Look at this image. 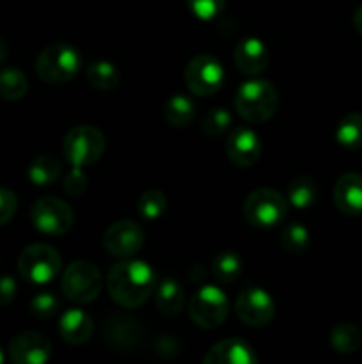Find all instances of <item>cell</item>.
Listing matches in <instances>:
<instances>
[{"label": "cell", "mask_w": 362, "mask_h": 364, "mask_svg": "<svg viewBox=\"0 0 362 364\" xmlns=\"http://www.w3.org/2000/svg\"><path fill=\"white\" fill-rule=\"evenodd\" d=\"M155 270L141 259L116 263L106 276V290L114 302L128 309L141 308L155 290Z\"/></svg>", "instance_id": "6da1fadb"}, {"label": "cell", "mask_w": 362, "mask_h": 364, "mask_svg": "<svg viewBox=\"0 0 362 364\" xmlns=\"http://www.w3.org/2000/svg\"><path fill=\"white\" fill-rule=\"evenodd\" d=\"M279 107L277 89L265 78L243 82L234 95V109L241 119L252 124L266 123Z\"/></svg>", "instance_id": "7a4b0ae2"}, {"label": "cell", "mask_w": 362, "mask_h": 364, "mask_svg": "<svg viewBox=\"0 0 362 364\" xmlns=\"http://www.w3.org/2000/svg\"><path fill=\"white\" fill-rule=\"evenodd\" d=\"M80 68V53L66 43L46 46L35 59V71L46 84H66L77 77Z\"/></svg>", "instance_id": "3957f363"}, {"label": "cell", "mask_w": 362, "mask_h": 364, "mask_svg": "<svg viewBox=\"0 0 362 364\" xmlns=\"http://www.w3.org/2000/svg\"><path fill=\"white\" fill-rule=\"evenodd\" d=\"M105 135L91 124H78L71 128L62 142L64 155L71 169H84L98 162L105 153Z\"/></svg>", "instance_id": "277c9868"}, {"label": "cell", "mask_w": 362, "mask_h": 364, "mask_svg": "<svg viewBox=\"0 0 362 364\" xmlns=\"http://www.w3.org/2000/svg\"><path fill=\"white\" fill-rule=\"evenodd\" d=\"M290 203L273 188H256L243 203V217L256 228H275L286 219Z\"/></svg>", "instance_id": "5b68a950"}, {"label": "cell", "mask_w": 362, "mask_h": 364, "mask_svg": "<svg viewBox=\"0 0 362 364\" xmlns=\"http://www.w3.org/2000/svg\"><path fill=\"white\" fill-rule=\"evenodd\" d=\"M60 288H62V294L75 304H89L102 294V272L91 262L78 259L64 270Z\"/></svg>", "instance_id": "8992f818"}, {"label": "cell", "mask_w": 362, "mask_h": 364, "mask_svg": "<svg viewBox=\"0 0 362 364\" xmlns=\"http://www.w3.org/2000/svg\"><path fill=\"white\" fill-rule=\"evenodd\" d=\"M62 258L59 251L48 244H31L18 258V270L23 279L32 284H46L59 276Z\"/></svg>", "instance_id": "52a82bcc"}, {"label": "cell", "mask_w": 362, "mask_h": 364, "mask_svg": "<svg viewBox=\"0 0 362 364\" xmlns=\"http://www.w3.org/2000/svg\"><path fill=\"white\" fill-rule=\"evenodd\" d=\"M188 313L192 322L201 329H216L229 315V301L219 287L206 284L192 295Z\"/></svg>", "instance_id": "ba28073f"}, {"label": "cell", "mask_w": 362, "mask_h": 364, "mask_svg": "<svg viewBox=\"0 0 362 364\" xmlns=\"http://www.w3.org/2000/svg\"><path fill=\"white\" fill-rule=\"evenodd\" d=\"M73 220L75 215L71 206L52 196L38 199L31 208L32 226L48 237H60L67 233L73 226Z\"/></svg>", "instance_id": "9c48e42d"}, {"label": "cell", "mask_w": 362, "mask_h": 364, "mask_svg": "<svg viewBox=\"0 0 362 364\" xmlns=\"http://www.w3.org/2000/svg\"><path fill=\"white\" fill-rule=\"evenodd\" d=\"M224 68L209 53H199L185 68V84L195 96L215 95L224 84Z\"/></svg>", "instance_id": "30bf717a"}, {"label": "cell", "mask_w": 362, "mask_h": 364, "mask_svg": "<svg viewBox=\"0 0 362 364\" xmlns=\"http://www.w3.org/2000/svg\"><path fill=\"white\" fill-rule=\"evenodd\" d=\"M146 242L144 230L135 220H117L103 233V249L116 258H131L142 249Z\"/></svg>", "instance_id": "8fae6325"}, {"label": "cell", "mask_w": 362, "mask_h": 364, "mask_svg": "<svg viewBox=\"0 0 362 364\" xmlns=\"http://www.w3.org/2000/svg\"><path fill=\"white\" fill-rule=\"evenodd\" d=\"M236 315L245 326L265 327L275 316V301L266 290L259 287L245 288L236 299Z\"/></svg>", "instance_id": "7c38bea8"}, {"label": "cell", "mask_w": 362, "mask_h": 364, "mask_svg": "<svg viewBox=\"0 0 362 364\" xmlns=\"http://www.w3.org/2000/svg\"><path fill=\"white\" fill-rule=\"evenodd\" d=\"M11 361L16 364H43L52 358V343L35 331H23L9 343Z\"/></svg>", "instance_id": "4fadbf2b"}, {"label": "cell", "mask_w": 362, "mask_h": 364, "mask_svg": "<svg viewBox=\"0 0 362 364\" xmlns=\"http://www.w3.org/2000/svg\"><path fill=\"white\" fill-rule=\"evenodd\" d=\"M261 141L251 128H236L226 139V155L234 166L252 167L261 156Z\"/></svg>", "instance_id": "5bb4252c"}, {"label": "cell", "mask_w": 362, "mask_h": 364, "mask_svg": "<svg viewBox=\"0 0 362 364\" xmlns=\"http://www.w3.org/2000/svg\"><path fill=\"white\" fill-rule=\"evenodd\" d=\"M206 364H256L258 358L251 345L240 338H229L213 345L206 352Z\"/></svg>", "instance_id": "9a60e30c"}, {"label": "cell", "mask_w": 362, "mask_h": 364, "mask_svg": "<svg viewBox=\"0 0 362 364\" xmlns=\"http://www.w3.org/2000/svg\"><path fill=\"white\" fill-rule=\"evenodd\" d=\"M334 203L344 215L362 213V174L344 173L334 185Z\"/></svg>", "instance_id": "2e32d148"}, {"label": "cell", "mask_w": 362, "mask_h": 364, "mask_svg": "<svg viewBox=\"0 0 362 364\" xmlns=\"http://www.w3.org/2000/svg\"><path fill=\"white\" fill-rule=\"evenodd\" d=\"M268 48L259 38H243L234 48V64L243 75H259L268 66Z\"/></svg>", "instance_id": "e0dca14e"}, {"label": "cell", "mask_w": 362, "mask_h": 364, "mask_svg": "<svg viewBox=\"0 0 362 364\" xmlns=\"http://www.w3.org/2000/svg\"><path fill=\"white\" fill-rule=\"evenodd\" d=\"M94 331L92 318L82 309H67L59 322V334L66 343L82 345L87 343Z\"/></svg>", "instance_id": "ac0fdd59"}, {"label": "cell", "mask_w": 362, "mask_h": 364, "mask_svg": "<svg viewBox=\"0 0 362 364\" xmlns=\"http://www.w3.org/2000/svg\"><path fill=\"white\" fill-rule=\"evenodd\" d=\"M155 302L156 308H158V311L162 313V315L177 316L185 304L183 288H181V284L177 283L176 279L167 277V279H163L162 283L158 284V288H156Z\"/></svg>", "instance_id": "d6986e66"}, {"label": "cell", "mask_w": 362, "mask_h": 364, "mask_svg": "<svg viewBox=\"0 0 362 364\" xmlns=\"http://www.w3.org/2000/svg\"><path fill=\"white\" fill-rule=\"evenodd\" d=\"M62 173V164L52 153H43L35 156L28 166V180L38 187H46V185L55 183Z\"/></svg>", "instance_id": "ffe728a7"}, {"label": "cell", "mask_w": 362, "mask_h": 364, "mask_svg": "<svg viewBox=\"0 0 362 364\" xmlns=\"http://www.w3.org/2000/svg\"><path fill=\"white\" fill-rule=\"evenodd\" d=\"M336 141L341 148L357 151L362 148V114L351 112L346 114L343 119L337 123Z\"/></svg>", "instance_id": "44dd1931"}, {"label": "cell", "mask_w": 362, "mask_h": 364, "mask_svg": "<svg viewBox=\"0 0 362 364\" xmlns=\"http://www.w3.org/2000/svg\"><path fill=\"white\" fill-rule=\"evenodd\" d=\"M87 82L98 91H112L121 80L119 70L110 60H96L85 70Z\"/></svg>", "instance_id": "7402d4cb"}, {"label": "cell", "mask_w": 362, "mask_h": 364, "mask_svg": "<svg viewBox=\"0 0 362 364\" xmlns=\"http://www.w3.org/2000/svg\"><path fill=\"white\" fill-rule=\"evenodd\" d=\"M165 121L170 127H187L195 117V103L187 95H172L163 110Z\"/></svg>", "instance_id": "603a6c76"}, {"label": "cell", "mask_w": 362, "mask_h": 364, "mask_svg": "<svg viewBox=\"0 0 362 364\" xmlns=\"http://www.w3.org/2000/svg\"><path fill=\"white\" fill-rule=\"evenodd\" d=\"M28 91V80L16 68L0 70V98L7 102H18Z\"/></svg>", "instance_id": "cb8c5ba5"}, {"label": "cell", "mask_w": 362, "mask_h": 364, "mask_svg": "<svg viewBox=\"0 0 362 364\" xmlns=\"http://www.w3.org/2000/svg\"><path fill=\"white\" fill-rule=\"evenodd\" d=\"M241 258L233 251H220L212 262V272L220 283H234L241 276Z\"/></svg>", "instance_id": "d4e9b609"}, {"label": "cell", "mask_w": 362, "mask_h": 364, "mask_svg": "<svg viewBox=\"0 0 362 364\" xmlns=\"http://www.w3.org/2000/svg\"><path fill=\"white\" fill-rule=\"evenodd\" d=\"M362 343V334L353 323H339L330 333V345L339 354H353Z\"/></svg>", "instance_id": "484cf974"}, {"label": "cell", "mask_w": 362, "mask_h": 364, "mask_svg": "<svg viewBox=\"0 0 362 364\" xmlns=\"http://www.w3.org/2000/svg\"><path fill=\"white\" fill-rule=\"evenodd\" d=\"M316 185L311 178H295L290 185H287V203L298 210L311 208L316 203Z\"/></svg>", "instance_id": "4316f807"}, {"label": "cell", "mask_w": 362, "mask_h": 364, "mask_svg": "<svg viewBox=\"0 0 362 364\" xmlns=\"http://www.w3.org/2000/svg\"><path fill=\"white\" fill-rule=\"evenodd\" d=\"M280 245L287 255H304L311 245L309 230L300 223H290L280 235Z\"/></svg>", "instance_id": "83f0119b"}, {"label": "cell", "mask_w": 362, "mask_h": 364, "mask_svg": "<svg viewBox=\"0 0 362 364\" xmlns=\"http://www.w3.org/2000/svg\"><path fill=\"white\" fill-rule=\"evenodd\" d=\"M137 210L141 213L142 219L146 220H156L165 213L167 210V196L162 191H146L144 194L138 198Z\"/></svg>", "instance_id": "f1b7e54d"}, {"label": "cell", "mask_w": 362, "mask_h": 364, "mask_svg": "<svg viewBox=\"0 0 362 364\" xmlns=\"http://www.w3.org/2000/svg\"><path fill=\"white\" fill-rule=\"evenodd\" d=\"M231 123H233V116H231L229 110L216 107V109L209 110L206 114L201 123V128L206 135L219 137V135H222L231 127Z\"/></svg>", "instance_id": "f546056e"}, {"label": "cell", "mask_w": 362, "mask_h": 364, "mask_svg": "<svg viewBox=\"0 0 362 364\" xmlns=\"http://www.w3.org/2000/svg\"><path fill=\"white\" fill-rule=\"evenodd\" d=\"M187 4L192 14L202 21H209L220 16L226 7V0H187Z\"/></svg>", "instance_id": "4dcf8cb0"}, {"label": "cell", "mask_w": 362, "mask_h": 364, "mask_svg": "<svg viewBox=\"0 0 362 364\" xmlns=\"http://www.w3.org/2000/svg\"><path fill=\"white\" fill-rule=\"evenodd\" d=\"M60 308V302L52 291H43L38 294L31 301V313L38 318H52Z\"/></svg>", "instance_id": "1f68e13d"}, {"label": "cell", "mask_w": 362, "mask_h": 364, "mask_svg": "<svg viewBox=\"0 0 362 364\" xmlns=\"http://www.w3.org/2000/svg\"><path fill=\"white\" fill-rule=\"evenodd\" d=\"M18 208V198L9 188H0V226L9 223Z\"/></svg>", "instance_id": "d6a6232c"}, {"label": "cell", "mask_w": 362, "mask_h": 364, "mask_svg": "<svg viewBox=\"0 0 362 364\" xmlns=\"http://www.w3.org/2000/svg\"><path fill=\"white\" fill-rule=\"evenodd\" d=\"M119 323H112V331H110V336L114 341H119L121 345H130L131 340H135L137 333H135V327L131 323V320L128 318H117Z\"/></svg>", "instance_id": "836d02e7"}, {"label": "cell", "mask_w": 362, "mask_h": 364, "mask_svg": "<svg viewBox=\"0 0 362 364\" xmlns=\"http://www.w3.org/2000/svg\"><path fill=\"white\" fill-rule=\"evenodd\" d=\"M64 191L70 196H75V198L84 194L87 191V176L84 174V171L71 169V173L64 180Z\"/></svg>", "instance_id": "e575fe53"}, {"label": "cell", "mask_w": 362, "mask_h": 364, "mask_svg": "<svg viewBox=\"0 0 362 364\" xmlns=\"http://www.w3.org/2000/svg\"><path fill=\"white\" fill-rule=\"evenodd\" d=\"M16 281L11 276H0V308L11 304L16 297Z\"/></svg>", "instance_id": "d590c367"}, {"label": "cell", "mask_w": 362, "mask_h": 364, "mask_svg": "<svg viewBox=\"0 0 362 364\" xmlns=\"http://www.w3.org/2000/svg\"><path fill=\"white\" fill-rule=\"evenodd\" d=\"M353 27L362 36V6H358L353 13Z\"/></svg>", "instance_id": "8d00e7d4"}, {"label": "cell", "mask_w": 362, "mask_h": 364, "mask_svg": "<svg viewBox=\"0 0 362 364\" xmlns=\"http://www.w3.org/2000/svg\"><path fill=\"white\" fill-rule=\"evenodd\" d=\"M7 57V45L2 38H0V63Z\"/></svg>", "instance_id": "74e56055"}, {"label": "cell", "mask_w": 362, "mask_h": 364, "mask_svg": "<svg viewBox=\"0 0 362 364\" xmlns=\"http://www.w3.org/2000/svg\"><path fill=\"white\" fill-rule=\"evenodd\" d=\"M4 361H6V355H4V350L0 348V364H2Z\"/></svg>", "instance_id": "f35d334b"}]
</instances>
